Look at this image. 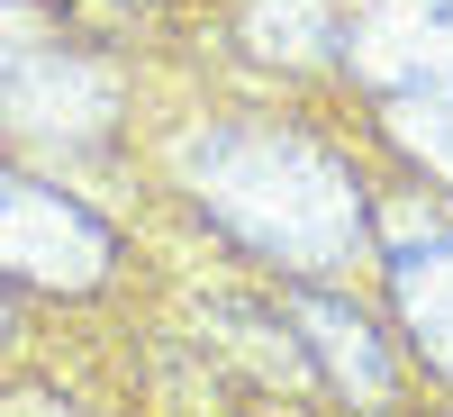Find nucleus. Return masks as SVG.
I'll return each mask as SVG.
<instances>
[{"label": "nucleus", "mask_w": 453, "mask_h": 417, "mask_svg": "<svg viewBox=\"0 0 453 417\" xmlns=\"http://www.w3.org/2000/svg\"><path fill=\"white\" fill-rule=\"evenodd\" d=\"M200 200L236 227L245 245L281 254L290 273H326L363 245V191L345 164H326L309 136H263V127H218L191 145Z\"/></svg>", "instance_id": "1"}, {"label": "nucleus", "mask_w": 453, "mask_h": 417, "mask_svg": "<svg viewBox=\"0 0 453 417\" xmlns=\"http://www.w3.org/2000/svg\"><path fill=\"white\" fill-rule=\"evenodd\" d=\"M0 273L46 282V290H91L109 273V227L82 200L46 191V181L0 173Z\"/></svg>", "instance_id": "2"}, {"label": "nucleus", "mask_w": 453, "mask_h": 417, "mask_svg": "<svg viewBox=\"0 0 453 417\" xmlns=\"http://www.w3.org/2000/svg\"><path fill=\"white\" fill-rule=\"evenodd\" d=\"M335 46L381 91L453 82V0H372L354 27H335Z\"/></svg>", "instance_id": "3"}, {"label": "nucleus", "mask_w": 453, "mask_h": 417, "mask_svg": "<svg viewBox=\"0 0 453 417\" xmlns=\"http://www.w3.org/2000/svg\"><path fill=\"white\" fill-rule=\"evenodd\" d=\"M390 290H399V318L418 336V354L453 382V227H426V245L390 236Z\"/></svg>", "instance_id": "4"}, {"label": "nucleus", "mask_w": 453, "mask_h": 417, "mask_svg": "<svg viewBox=\"0 0 453 417\" xmlns=\"http://www.w3.org/2000/svg\"><path fill=\"white\" fill-rule=\"evenodd\" d=\"M390 136L426 164V181H435V191H453V82L390 91Z\"/></svg>", "instance_id": "5"}, {"label": "nucleus", "mask_w": 453, "mask_h": 417, "mask_svg": "<svg viewBox=\"0 0 453 417\" xmlns=\"http://www.w3.org/2000/svg\"><path fill=\"white\" fill-rule=\"evenodd\" d=\"M245 27H254V46H273V36H309V55L335 46V10L326 0H254Z\"/></svg>", "instance_id": "6"}]
</instances>
